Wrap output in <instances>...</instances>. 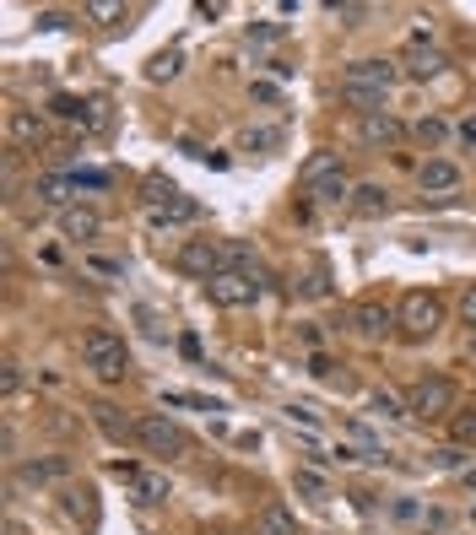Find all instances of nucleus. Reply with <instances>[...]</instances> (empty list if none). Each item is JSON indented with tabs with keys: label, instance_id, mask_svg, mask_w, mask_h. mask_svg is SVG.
I'll return each mask as SVG.
<instances>
[{
	"label": "nucleus",
	"instance_id": "33",
	"mask_svg": "<svg viewBox=\"0 0 476 535\" xmlns=\"http://www.w3.org/2000/svg\"><path fill=\"white\" fill-rule=\"evenodd\" d=\"M87 271H98V276H125V265H119V260H103V254H87Z\"/></svg>",
	"mask_w": 476,
	"mask_h": 535
},
{
	"label": "nucleus",
	"instance_id": "17",
	"mask_svg": "<svg viewBox=\"0 0 476 535\" xmlns=\"http://www.w3.org/2000/svg\"><path fill=\"white\" fill-rule=\"evenodd\" d=\"M460 184V168L444 163V157H433V163H422V190H455Z\"/></svg>",
	"mask_w": 476,
	"mask_h": 535
},
{
	"label": "nucleus",
	"instance_id": "1",
	"mask_svg": "<svg viewBox=\"0 0 476 535\" xmlns=\"http://www.w3.org/2000/svg\"><path fill=\"white\" fill-rule=\"evenodd\" d=\"M390 87H395V60H352L347 71H341V98H347L357 114H379Z\"/></svg>",
	"mask_w": 476,
	"mask_h": 535
},
{
	"label": "nucleus",
	"instance_id": "31",
	"mask_svg": "<svg viewBox=\"0 0 476 535\" xmlns=\"http://www.w3.org/2000/svg\"><path fill=\"white\" fill-rule=\"evenodd\" d=\"M276 141H282V130H244V136H238L244 152H271Z\"/></svg>",
	"mask_w": 476,
	"mask_h": 535
},
{
	"label": "nucleus",
	"instance_id": "35",
	"mask_svg": "<svg viewBox=\"0 0 476 535\" xmlns=\"http://www.w3.org/2000/svg\"><path fill=\"white\" fill-rule=\"evenodd\" d=\"M309 373L314 379H336V363H330L325 352H309Z\"/></svg>",
	"mask_w": 476,
	"mask_h": 535
},
{
	"label": "nucleus",
	"instance_id": "24",
	"mask_svg": "<svg viewBox=\"0 0 476 535\" xmlns=\"http://www.w3.org/2000/svg\"><path fill=\"white\" fill-rule=\"evenodd\" d=\"M179 65H184V55H179V49H163V55H152L147 76H152V82H174V76H179Z\"/></svg>",
	"mask_w": 476,
	"mask_h": 535
},
{
	"label": "nucleus",
	"instance_id": "25",
	"mask_svg": "<svg viewBox=\"0 0 476 535\" xmlns=\"http://www.w3.org/2000/svg\"><path fill=\"white\" fill-rule=\"evenodd\" d=\"M368 411H374V417H385V422H395V417H412V411L401 406V400H395L390 390H374L368 395Z\"/></svg>",
	"mask_w": 476,
	"mask_h": 535
},
{
	"label": "nucleus",
	"instance_id": "4",
	"mask_svg": "<svg viewBox=\"0 0 476 535\" xmlns=\"http://www.w3.org/2000/svg\"><path fill=\"white\" fill-rule=\"evenodd\" d=\"M406 411H412L417 422H439V417H455V384L449 379H417L412 390H406Z\"/></svg>",
	"mask_w": 476,
	"mask_h": 535
},
{
	"label": "nucleus",
	"instance_id": "21",
	"mask_svg": "<svg viewBox=\"0 0 476 535\" xmlns=\"http://www.w3.org/2000/svg\"><path fill=\"white\" fill-rule=\"evenodd\" d=\"M60 498H65V514H71V519H87V525H98V508H92V492H87V487H65Z\"/></svg>",
	"mask_w": 476,
	"mask_h": 535
},
{
	"label": "nucleus",
	"instance_id": "7",
	"mask_svg": "<svg viewBox=\"0 0 476 535\" xmlns=\"http://www.w3.org/2000/svg\"><path fill=\"white\" fill-rule=\"evenodd\" d=\"M347 325H352V336H363V341H385L390 330H401V319H395V309L385 298H363V303H352Z\"/></svg>",
	"mask_w": 476,
	"mask_h": 535
},
{
	"label": "nucleus",
	"instance_id": "20",
	"mask_svg": "<svg viewBox=\"0 0 476 535\" xmlns=\"http://www.w3.org/2000/svg\"><path fill=\"white\" fill-rule=\"evenodd\" d=\"M363 141H401V119H390V114H363Z\"/></svg>",
	"mask_w": 476,
	"mask_h": 535
},
{
	"label": "nucleus",
	"instance_id": "30",
	"mask_svg": "<svg viewBox=\"0 0 476 535\" xmlns=\"http://www.w3.org/2000/svg\"><path fill=\"white\" fill-rule=\"evenodd\" d=\"M303 292H309V298H325V292H330V265H325V260L309 265V276H303Z\"/></svg>",
	"mask_w": 476,
	"mask_h": 535
},
{
	"label": "nucleus",
	"instance_id": "8",
	"mask_svg": "<svg viewBox=\"0 0 476 535\" xmlns=\"http://www.w3.org/2000/svg\"><path fill=\"white\" fill-rule=\"evenodd\" d=\"M147 206H152V222H195L201 217V206L163 179H147Z\"/></svg>",
	"mask_w": 476,
	"mask_h": 535
},
{
	"label": "nucleus",
	"instance_id": "34",
	"mask_svg": "<svg viewBox=\"0 0 476 535\" xmlns=\"http://www.w3.org/2000/svg\"><path fill=\"white\" fill-rule=\"evenodd\" d=\"M417 136L428 141V146H439L444 141V119H417Z\"/></svg>",
	"mask_w": 476,
	"mask_h": 535
},
{
	"label": "nucleus",
	"instance_id": "23",
	"mask_svg": "<svg viewBox=\"0 0 476 535\" xmlns=\"http://www.w3.org/2000/svg\"><path fill=\"white\" fill-rule=\"evenodd\" d=\"M125 17H130V11L119 6V0H92V6H87V22H98V28H119Z\"/></svg>",
	"mask_w": 476,
	"mask_h": 535
},
{
	"label": "nucleus",
	"instance_id": "5",
	"mask_svg": "<svg viewBox=\"0 0 476 535\" xmlns=\"http://www.w3.org/2000/svg\"><path fill=\"white\" fill-rule=\"evenodd\" d=\"M260 292H266L260 271H222L206 282V298L217 303V309H249V303H260Z\"/></svg>",
	"mask_w": 476,
	"mask_h": 535
},
{
	"label": "nucleus",
	"instance_id": "36",
	"mask_svg": "<svg viewBox=\"0 0 476 535\" xmlns=\"http://www.w3.org/2000/svg\"><path fill=\"white\" fill-rule=\"evenodd\" d=\"M460 325H466V330H476V287L466 292V298H460Z\"/></svg>",
	"mask_w": 476,
	"mask_h": 535
},
{
	"label": "nucleus",
	"instance_id": "13",
	"mask_svg": "<svg viewBox=\"0 0 476 535\" xmlns=\"http://www.w3.org/2000/svg\"><path fill=\"white\" fill-rule=\"evenodd\" d=\"M336 173H341L336 152H309V157H303V168H298V184H303V190H320V184L336 179Z\"/></svg>",
	"mask_w": 476,
	"mask_h": 535
},
{
	"label": "nucleus",
	"instance_id": "16",
	"mask_svg": "<svg viewBox=\"0 0 476 535\" xmlns=\"http://www.w3.org/2000/svg\"><path fill=\"white\" fill-rule=\"evenodd\" d=\"M82 190V184H76V173H44V179H38V200H49V206H71V195Z\"/></svg>",
	"mask_w": 476,
	"mask_h": 535
},
{
	"label": "nucleus",
	"instance_id": "2",
	"mask_svg": "<svg viewBox=\"0 0 476 535\" xmlns=\"http://www.w3.org/2000/svg\"><path fill=\"white\" fill-rule=\"evenodd\" d=\"M82 357H87V368L98 373L103 384H119L130 373V352H125V341H119L114 330H87V336H82Z\"/></svg>",
	"mask_w": 476,
	"mask_h": 535
},
{
	"label": "nucleus",
	"instance_id": "27",
	"mask_svg": "<svg viewBox=\"0 0 476 535\" xmlns=\"http://www.w3.org/2000/svg\"><path fill=\"white\" fill-rule=\"evenodd\" d=\"M136 498H141V503H163V498H168V481L152 476V471H141V476H136Z\"/></svg>",
	"mask_w": 476,
	"mask_h": 535
},
{
	"label": "nucleus",
	"instance_id": "6",
	"mask_svg": "<svg viewBox=\"0 0 476 535\" xmlns=\"http://www.w3.org/2000/svg\"><path fill=\"white\" fill-rule=\"evenodd\" d=\"M136 444L147 454H163V460H179V454H190V433H184L179 422H168V417H141L136 422Z\"/></svg>",
	"mask_w": 476,
	"mask_h": 535
},
{
	"label": "nucleus",
	"instance_id": "28",
	"mask_svg": "<svg viewBox=\"0 0 476 535\" xmlns=\"http://www.w3.org/2000/svg\"><path fill=\"white\" fill-rule=\"evenodd\" d=\"M449 433H455V444H476V406L455 411V417H449Z\"/></svg>",
	"mask_w": 476,
	"mask_h": 535
},
{
	"label": "nucleus",
	"instance_id": "41",
	"mask_svg": "<svg viewBox=\"0 0 476 535\" xmlns=\"http://www.w3.org/2000/svg\"><path fill=\"white\" fill-rule=\"evenodd\" d=\"M466 481H471V492H476V471H471V476H466Z\"/></svg>",
	"mask_w": 476,
	"mask_h": 535
},
{
	"label": "nucleus",
	"instance_id": "40",
	"mask_svg": "<svg viewBox=\"0 0 476 535\" xmlns=\"http://www.w3.org/2000/svg\"><path fill=\"white\" fill-rule=\"evenodd\" d=\"M460 141H466V146H471V152H476V114L466 119V125H460Z\"/></svg>",
	"mask_w": 476,
	"mask_h": 535
},
{
	"label": "nucleus",
	"instance_id": "9",
	"mask_svg": "<svg viewBox=\"0 0 476 535\" xmlns=\"http://www.w3.org/2000/svg\"><path fill=\"white\" fill-rule=\"evenodd\" d=\"M174 265L184 276H201V282H211V276L228 271V260H222V244H211V238H190V244H179Z\"/></svg>",
	"mask_w": 476,
	"mask_h": 535
},
{
	"label": "nucleus",
	"instance_id": "32",
	"mask_svg": "<svg viewBox=\"0 0 476 535\" xmlns=\"http://www.w3.org/2000/svg\"><path fill=\"white\" fill-rule=\"evenodd\" d=\"M109 125H114V114H109V98H92V103H87V130H98V136H103Z\"/></svg>",
	"mask_w": 476,
	"mask_h": 535
},
{
	"label": "nucleus",
	"instance_id": "26",
	"mask_svg": "<svg viewBox=\"0 0 476 535\" xmlns=\"http://www.w3.org/2000/svg\"><path fill=\"white\" fill-rule=\"evenodd\" d=\"M314 200H325V206H341V200H352V184H347V173H336V179H325L320 190H314Z\"/></svg>",
	"mask_w": 476,
	"mask_h": 535
},
{
	"label": "nucleus",
	"instance_id": "19",
	"mask_svg": "<svg viewBox=\"0 0 476 535\" xmlns=\"http://www.w3.org/2000/svg\"><path fill=\"white\" fill-rule=\"evenodd\" d=\"M444 65H449V60L439 55V49H422V44H412V65H406V71H412L417 82H428V76H439Z\"/></svg>",
	"mask_w": 476,
	"mask_h": 535
},
{
	"label": "nucleus",
	"instance_id": "12",
	"mask_svg": "<svg viewBox=\"0 0 476 535\" xmlns=\"http://www.w3.org/2000/svg\"><path fill=\"white\" fill-rule=\"evenodd\" d=\"M87 417L98 422L103 433L114 438V444H125V438H136V422H130V417H125V411H119V406H109V400H92V406H87Z\"/></svg>",
	"mask_w": 476,
	"mask_h": 535
},
{
	"label": "nucleus",
	"instance_id": "14",
	"mask_svg": "<svg viewBox=\"0 0 476 535\" xmlns=\"http://www.w3.org/2000/svg\"><path fill=\"white\" fill-rule=\"evenodd\" d=\"M255 535H303V525L293 519V508L287 503H266L255 519Z\"/></svg>",
	"mask_w": 476,
	"mask_h": 535
},
{
	"label": "nucleus",
	"instance_id": "22",
	"mask_svg": "<svg viewBox=\"0 0 476 535\" xmlns=\"http://www.w3.org/2000/svg\"><path fill=\"white\" fill-rule=\"evenodd\" d=\"M352 206L363 211V217H379V211L390 206V195L379 190V184H357V190H352Z\"/></svg>",
	"mask_w": 476,
	"mask_h": 535
},
{
	"label": "nucleus",
	"instance_id": "39",
	"mask_svg": "<svg viewBox=\"0 0 476 535\" xmlns=\"http://www.w3.org/2000/svg\"><path fill=\"white\" fill-rule=\"evenodd\" d=\"M276 98H282V92H276L271 82H255V103H276Z\"/></svg>",
	"mask_w": 476,
	"mask_h": 535
},
{
	"label": "nucleus",
	"instance_id": "15",
	"mask_svg": "<svg viewBox=\"0 0 476 535\" xmlns=\"http://www.w3.org/2000/svg\"><path fill=\"white\" fill-rule=\"evenodd\" d=\"M98 227H103V222H98V211H87V206H65V211H60V233L71 238V244H87Z\"/></svg>",
	"mask_w": 476,
	"mask_h": 535
},
{
	"label": "nucleus",
	"instance_id": "38",
	"mask_svg": "<svg viewBox=\"0 0 476 535\" xmlns=\"http://www.w3.org/2000/svg\"><path fill=\"white\" fill-rule=\"evenodd\" d=\"M0 384H6V395H17V384H22V373H17V363H6V373H0Z\"/></svg>",
	"mask_w": 476,
	"mask_h": 535
},
{
	"label": "nucleus",
	"instance_id": "11",
	"mask_svg": "<svg viewBox=\"0 0 476 535\" xmlns=\"http://www.w3.org/2000/svg\"><path fill=\"white\" fill-rule=\"evenodd\" d=\"M60 476H71V460H65V454H38V460L17 465L22 487H44V481H60Z\"/></svg>",
	"mask_w": 476,
	"mask_h": 535
},
{
	"label": "nucleus",
	"instance_id": "29",
	"mask_svg": "<svg viewBox=\"0 0 476 535\" xmlns=\"http://www.w3.org/2000/svg\"><path fill=\"white\" fill-rule=\"evenodd\" d=\"M49 109H55V119H76V125H87V103H82V98H71V92H60Z\"/></svg>",
	"mask_w": 476,
	"mask_h": 535
},
{
	"label": "nucleus",
	"instance_id": "10",
	"mask_svg": "<svg viewBox=\"0 0 476 535\" xmlns=\"http://www.w3.org/2000/svg\"><path fill=\"white\" fill-rule=\"evenodd\" d=\"M6 141H11V152H44V146H49V125L33 109H11L6 114Z\"/></svg>",
	"mask_w": 476,
	"mask_h": 535
},
{
	"label": "nucleus",
	"instance_id": "37",
	"mask_svg": "<svg viewBox=\"0 0 476 535\" xmlns=\"http://www.w3.org/2000/svg\"><path fill=\"white\" fill-rule=\"evenodd\" d=\"M330 17H347V22H357V17H368V6H341V0H336V6H330Z\"/></svg>",
	"mask_w": 476,
	"mask_h": 535
},
{
	"label": "nucleus",
	"instance_id": "18",
	"mask_svg": "<svg viewBox=\"0 0 476 535\" xmlns=\"http://www.w3.org/2000/svg\"><path fill=\"white\" fill-rule=\"evenodd\" d=\"M293 487H298L309 503H330V487H325V476L314 471V465H298V471H293Z\"/></svg>",
	"mask_w": 476,
	"mask_h": 535
},
{
	"label": "nucleus",
	"instance_id": "3",
	"mask_svg": "<svg viewBox=\"0 0 476 535\" xmlns=\"http://www.w3.org/2000/svg\"><path fill=\"white\" fill-rule=\"evenodd\" d=\"M395 319H401V336L406 341H428L433 330L444 325V303L433 298V292H406V298L395 303Z\"/></svg>",
	"mask_w": 476,
	"mask_h": 535
}]
</instances>
